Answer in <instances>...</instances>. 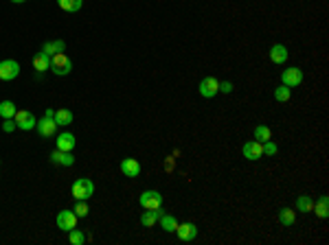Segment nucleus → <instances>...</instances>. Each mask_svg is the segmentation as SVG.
<instances>
[{
	"label": "nucleus",
	"instance_id": "nucleus-8",
	"mask_svg": "<svg viewBox=\"0 0 329 245\" xmlns=\"http://www.w3.org/2000/svg\"><path fill=\"white\" fill-rule=\"evenodd\" d=\"M55 223H57L59 230H64V232H68V230L77 228V214L73 210H62L57 214V219H55Z\"/></svg>",
	"mask_w": 329,
	"mask_h": 245
},
{
	"label": "nucleus",
	"instance_id": "nucleus-20",
	"mask_svg": "<svg viewBox=\"0 0 329 245\" xmlns=\"http://www.w3.org/2000/svg\"><path fill=\"white\" fill-rule=\"evenodd\" d=\"M55 122H57V127H66L73 122V112L66 110V107H62V110L55 112Z\"/></svg>",
	"mask_w": 329,
	"mask_h": 245
},
{
	"label": "nucleus",
	"instance_id": "nucleus-30",
	"mask_svg": "<svg viewBox=\"0 0 329 245\" xmlns=\"http://www.w3.org/2000/svg\"><path fill=\"white\" fill-rule=\"evenodd\" d=\"M277 151H279V147H277L272 140L263 142V156H277Z\"/></svg>",
	"mask_w": 329,
	"mask_h": 245
},
{
	"label": "nucleus",
	"instance_id": "nucleus-3",
	"mask_svg": "<svg viewBox=\"0 0 329 245\" xmlns=\"http://www.w3.org/2000/svg\"><path fill=\"white\" fill-rule=\"evenodd\" d=\"M13 121H16V127L22 131H29V129H35V122H38V119H35L33 112L29 110H18L16 116H13Z\"/></svg>",
	"mask_w": 329,
	"mask_h": 245
},
{
	"label": "nucleus",
	"instance_id": "nucleus-4",
	"mask_svg": "<svg viewBox=\"0 0 329 245\" xmlns=\"http://www.w3.org/2000/svg\"><path fill=\"white\" fill-rule=\"evenodd\" d=\"M18 75H20V64L16 59L0 61V79L2 81H13Z\"/></svg>",
	"mask_w": 329,
	"mask_h": 245
},
{
	"label": "nucleus",
	"instance_id": "nucleus-18",
	"mask_svg": "<svg viewBox=\"0 0 329 245\" xmlns=\"http://www.w3.org/2000/svg\"><path fill=\"white\" fill-rule=\"evenodd\" d=\"M270 59H272V64H285L287 61V48L283 44H275L270 48Z\"/></svg>",
	"mask_w": 329,
	"mask_h": 245
},
{
	"label": "nucleus",
	"instance_id": "nucleus-16",
	"mask_svg": "<svg viewBox=\"0 0 329 245\" xmlns=\"http://www.w3.org/2000/svg\"><path fill=\"white\" fill-rule=\"evenodd\" d=\"M64 50H66L64 40H50V42H47L42 46V53L48 55V57H53V55H57V53H64Z\"/></svg>",
	"mask_w": 329,
	"mask_h": 245
},
{
	"label": "nucleus",
	"instance_id": "nucleus-34",
	"mask_svg": "<svg viewBox=\"0 0 329 245\" xmlns=\"http://www.w3.org/2000/svg\"><path fill=\"white\" fill-rule=\"evenodd\" d=\"M11 2H16V4H20V2H27V0H11Z\"/></svg>",
	"mask_w": 329,
	"mask_h": 245
},
{
	"label": "nucleus",
	"instance_id": "nucleus-11",
	"mask_svg": "<svg viewBox=\"0 0 329 245\" xmlns=\"http://www.w3.org/2000/svg\"><path fill=\"white\" fill-rule=\"evenodd\" d=\"M48 160H50V164H57V166H73L75 164L73 151H59V149H55L48 156Z\"/></svg>",
	"mask_w": 329,
	"mask_h": 245
},
{
	"label": "nucleus",
	"instance_id": "nucleus-7",
	"mask_svg": "<svg viewBox=\"0 0 329 245\" xmlns=\"http://www.w3.org/2000/svg\"><path fill=\"white\" fill-rule=\"evenodd\" d=\"M281 81H283V85H287V88H298V85L303 83V70L301 68H287V70H283Z\"/></svg>",
	"mask_w": 329,
	"mask_h": 245
},
{
	"label": "nucleus",
	"instance_id": "nucleus-19",
	"mask_svg": "<svg viewBox=\"0 0 329 245\" xmlns=\"http://www.w3.org/2000/svg\"><path fill=\"white\" fill-rule=\"evenodd\" d=\"M75 136L73 134H59L57 136V149L59 151H73V147H75Z\"/></svg>",
	"mask_w": 329,
	"mask_h": 245
},
{
	"label": "nucleus",
	"instance_id": "nucleus-24",
	"mask_svg": "<svg viewBox=\"0 0 329 245\" xmlns=\"http://www.w3.org/2000/svg\"><path fill=\"white\" fill-rule=\"evenodd\" d=\"M255 140H257V142L272 140V129H270L268 125H257V127H255Z\"/></svg>",
	"mask_w": 329,
	"mask_h": 245
},
{
	"label": "nucleus",
	"instance_id": "nucleus-29",
	"mask_svg": "<svg viewBox=\"0 0 329 245\" xmlns=\"http://www.w3.org/2000/svg\"><path fill=\"white\" fill-rule=\"evenodd\" d=\"M290 96H292V92L287 85H279V88L275 90V99L279 101V103H285V101H290Z\"/></svg>",
	"mask_w": 329,
	"mask_h": 245
},
{
	"label": "nucleus",
	"instance_id": "nucleus-6",
	"mask_svg": "<svg viewBox=\"0 0 329 245\" xmlns=\"http://www.w3.org/2000/svg\"><path fill=\"white\" fill-rule=\"evenodd\" d=\"M35 131H38L42 138H53L57 134V122L55 119H48V116H44V119H40L35 122Z\"/></svg>",
	"mask_w": 329,
	"mask_h": 245
},
{
	"label": "nucleus",
	"instance_id": "nucleus-2",
	"mask_svg": "<svg viewBox=\"0 0 329 245\" xmlns=\"http://www.w3.org/2000/svg\"><path fill=\"white\" fill-rule=\"evenodd\" d=\"M50 70H53V75L57 77H66L70 75V70H73V61L66 53H57L50 57Z\"/></svg>",
	"mask_w": 329,
	"mask_h": 245
},
{
	"label": "nucleus",
	"instance_id": "nucleus-33",
	"mask_svg": "<svg viewBox=\"0 0 329 245\" xmlns=\"http://www.w3.org/2000/svg\"><path fill=\"white\" fill-rule=\"evenodd\" d=\"M44 116H48V119H55V112H53V110H50V107H48V110L44 112Z\"/></svg>",
	"mask_w": 329,
	"mask_h": 245
},
{
	"label": "nucleus",
	"instance_id": "nucleus-15",
	"mask_svg": "<svg viewBox=\"0 0 329 245\" xmlns=\"http://www.w3.org/2000/svg\"><path fill=\"white\" fill-rule=\"evenodd\" d=\"M33 68H35V73H38V75H44L47 70H50V57L40 50V53L33 57Z\"/></svg>",
	"mask_w": 329,
	"mask_h": 245
},
{
	"label": "nucleus",
	"instance_id": "nucleus-13",
	"mask_svg": "<svg viewBox=\"0 0 329 245\" xmlns=\"http://www.w3.org/2000/svg\"><path fill=\"white\" fill-rule=\"evenodd\" d=\"M121 171L128 177H139L141 175V162L134 160V158H125V160L121 162Z\"/></svg>",
	"mask_w": 329,
	"mask_h": 245
},
{
	"label": "nucleus",
	"instance_id": "nucleus-5",
	"mask_svg": "<svg viewBox=\"0 0 329 245\" xmlns=\"http://www.w3.org/2000/svg\"><path fill=\"white\" fill-rule=\"evenodd\" d=\"M197 90H200V94L204 96V99H213L217 92H220V81H217L215 77H204V79L200 81V85H197Z\"/></svg>",
	"mask_w": 329,
	"mask_h": 245
},
{
	"label": "nucleus",
	"instance_id": "nucleus-28",
	"mask_svg": "<svg viewBox=\"0 0 329 245\" xmlns=\"http://www.w3.org/2000/svg\"><path fill=\"white\" fill-rule=\"evenodd\" d=\"M73 212L77 214V219H79V217H88V212H90L88 202H86V199H77V204H75Z\"/></svg>",
	"mask_w": 329,
	"mask_h": 245
},
{
	"label": "nucleus",
	"instance_id": "nucleus-31",
	"mask_svg": "<svg viewBox=\"0 0 329 245\" xmlns=\"http://www.w3.org/2000/svg\"><path fill=\"white\" fill-rule=\"evenodd\" d=\"M13 129H16V121H13V119H4V122H2V131H4V134H11Z\"/></svg>",
	"mask_w": 329,
	"mask_h": 245
},
{
	"label": "nucleus",
	"instance_id": "nucleus-27",
	"mask_svg": "<svg viewBox=\"0 0 329 245\" xmlns=\"http://www.w3.org/2000/svg\"><path fill=\"white\" fill-rule=\"evenodd\" d=\"M68 241H70V245H84L86 243V234L82 232V230L73 228V230H68Z\"/></svg>",
	"mask_w": 329,
	"mask_h": 245
},
{
	"label": "nucleus",
	"instance_id": "nucleus-26",
	"mask_svg": "<svg viewBox=\"0 0 329 245\" xmlns=\"http://www.w3.org/2000/svg\"><path fill=\"white\" fill-rule=\"evenodd\" d=\"M312 208H314V199H312L310 195L296 197V210H301V212H312Z\"/></svg>",
	"mask_w": 329,
	"mask_h": 245
},
{
	"label": "nucleus",
	"instance_id": "nucleus-1",
	"mask_svg": "<svg viewBox=\"0 0 329 245\" xmlns=\"http://www.w3.org/2000/svg\"><path fill=\"white\" fill-rule=\"evenodd\" d=\"M94 193V184L93 180H88V177H79V180L73 182V186H70V195L75 199H86L88 202L90 197H93Z\"/></svg>",
	"mask_w": 329,
	"mask_h": 245
},
{
	"label": "nucleus",
	"instance_id": "nucleus-10",
	"mask_svg": "<svg viewBox=\"0 0 329 245\" xmlns=\"http://www.w3.org/2000/svg\"><path fill=\"white\" fill-rule=\"evenodd\" d=\"M241 153H244V158L250 162L259 160V158H263V142H257V140L246 142V145L241 147Z\"/></svg>",
	"mask_w": 329,
	"mask_h": 245
},
{
	"label": "nucleus",
	"instance_id": "nucleus-25",
	"mask_svg": "<svg viewBox=\"0 0 329 245\" xmlns=\"http://www.w3.org/2000/svg\"><path fill=\"white\" fill-rule=\"evenodd\" d=\"M160 228H163L165 232H176L178 221H176L174 214H163V217H160Z\"/></svg>",
	"mask_w": 329,
	"mask_h": 245
},
{
	"label": "nucleus",
	"instance_id": "nucleus-12",
	"mask_svg": "<svg viewBox=\"0 0 329 245\" xmlns=\"http://www.w3.org/2000/svg\"><path fill=\"white\" fill-rule=\"evenodd\" d=\"M176 234H178L180 241L189 243V241H193V239L197 237V228H195V223H191V221L178 223V228H176Z\"/></svg>",
	"mask_w": 329,
	"mask_h": 245
},
{
	"label": "nucleus",
	"instance_id": "nucleus-22",
	"mask_svg": "<svg viewBox=\"0 0 329 245\" xmlns=\"http://www.w3.org/2000/svg\"><path fill=\"white\" fill-rule=\"evenodd\" d=\"M16 112H18V107L13 101H0V116L2 119H13Z\"/></svg>",
	"mask_w": 329,
	"mask_h": 245
},
{
	"label": "nucleus",
	"instance_id": "nucleus-32",
	"mask_svg": "<svg viewBox=\"0 0 329 245\" xmlns=\"http://www.w3.org/2000/svg\"><path fill=\"white\" fill-rule=\"evenodd\" d=\"M220 92H224V94L233 92V83H231V81H220Z\"/></svg>",
	"mask_w": 329,
	"mask_h": 245
},
{
	"label": "nucleus",
	"instance_id": "nucleus-21",
	"mask_svg": "<svg viewBox=\"0 0 329 245\" xmlns=\"http://www.w3.org/2000/svg\"><path fill=\"white\" fill-rule=\"evenodd\" d=\"M279 221H281V226H294V221H296V212L292 210V208H281L279 210Z\"/></svg>",
	"mask_w": 329,
	"mask_h": 245
},
{
	"label": "nucleus",
	"instance_id": "nucleus-17",
	"mask_svg": "<svg viewBox=\"0 0 329 245\" xmlns=\"http://www.w3.org/2000/svg\"><path fill=\"white\" fill-rule=\"evenodd\" d=\"M312 212H316L321 219H327L329 217V197L327 195H321L314 202V208H312Z\"/></svg>",
	"mask_w": 329,
	"mask_h": 245
},
{
	"label": "nucleus",
	"instance_id": "nucleus-23",
	"mask_svg": "<svg viewBox=\"0 0 329 245\" xmlns=\"http://www.w3.org/2000/svg\"><path fill=\"white\" fill-rule=\"evenodd\" d=\"M57 4H59V9H64V11L75 13V11H79V9H82L84 0H57Z\"/></svg>",
	"mask_w": 329,
	"mask_h": 245
},
{
	"label": "nucleus",
	"instance_id": "nucleus-14",
	"mask_svg": "<svg viewBox=\"0 0 329 245\" xmlns=\"http://www.w3.org/2000/svg\"><path fill=\"white\" fill-rule=\"evenodd\" d=\"M163 214H165L163 208H151V210H145L143 214H141V223H143L145 228H151L160 217H163Z\"/></svg>",
	"mask_w": 329,
	"mask_h": 245
},
{
	"label": "nucleus",
	"instance_id": "nucleus-9",
	"mask_svg": "<svg viewBox=\"0 0 329 245\" xmlns=\"http://www.w3.org/2000/svg\"><path fill=\"white\" fill-rule=\"evenodd\" d=\"M141 206H143L145 210L160 208V206H163V195H160L158 191H145L143 195H141Z\"/></svg>",
	"mask_w": 329,
	"mask_h": 245
}]
</instances>
